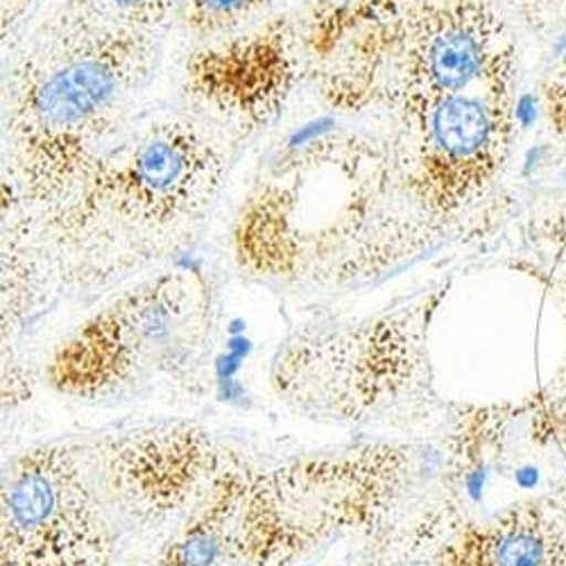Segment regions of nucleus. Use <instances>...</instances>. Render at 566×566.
<instances>
[{
	"mask_svg": "<svg viewBox=\"0 0 566 566\" xmlns=\"http://www.w3.org/2000/svg\"><path fill=\"white\" fill-rule=\"evenodd\" d=\"M39 3V0H3L0 3V14H3V39L8 41L14 30L21 25V21L32 12V8Z\"/></svg>",
	"mask_w": 566,
	"mask_h": 566,
	"instance_id": "f3484780",
	"label": "nucleus"
},
{
	"mask_svg": "<svg viewBox=\"0 0 566 566\" xmlns=\"http://www.w3.org/2000/svg\"><path fill=\"white\" fill-rule=\"evenodd\" d=\"M227 144L198 114L153 120L114 136L73 191L36 218L62 248L166 239L213 202L229 170Z\"/></svg>",
	"mask_w": 566,
	"mask_h": 566,
	"instance_id": "7ed1b4c3",
	"label": "nucleus"
},
{
	"mask_svg": "<svg viewBox=\"0 0 566 566\" xmlns=\"http://www.w3.org/2000/svg\"><path fill=\"white\" fill-rule=\"evenodd\" d=\"M157 34L43 25L10 75L8 191L34 216L57 207L116 136Z\"/></svg>",
	"mask_w": 566,
	"mask_h": 566,
	"instance_id": "f03ea898",
	"label": "nucleus"
},
{
	"mask_svg": "<svg viewBox=\"0 0 566 566\" xmlns=\"http://www.w3.org/2000/svg\"><path fill=\"white\" fill-rule=\"evenodd\" d=\"M408 220L392 140L332 132L283 153L254 184L233 224L241 265L263 276H291L311 256L371 259L408 250Z\"/></svg>",
	"mask_w": 566,
	"mask_h": 566,
	"instance_id": "f257e3e1",
	"label": "nucleus"
},
{
	"mask_svg": "<svg viewBox=\"0 0 566 566\" xmlns=\"http://www.w3.org/2000/svg\"><path fill=\"white\" fill-rule=\"evenodd\" d=\"M440 566H566V510L526 503L467 526L442 548Z\"/></svg>",
	"mask_w": 566,
	"mask_h": 566,
	"instance_id": "f8f14e48",
	"label": "nucleus"
},
{
	"mask_svg": "<svg viewBox=\"0 0 566 566\" xmlns=\"http://www.w3.org/2000/svg\"><path fill=\"white\" fill-rule=\"evenodd\" d=\"M507 82L458 93L397 123L392 148L408 220L451 218L483 193L507 144Z\"/></svg>",
	"mask_w": 566,
	"mask_h": 566,
	"instance_id": "6e6552de",
	"label": "nucleus"
},
{
	"mask_svg": "<svg viewBox=\"0 0 566 566\" xmlns=\"http://www.w3.org/2000/svg\"><path fill=\"white\" fill-rule=\"evenodd\" d=\"M177 10H181V0H66L43 25L159 34Z\"/></svg>",
	"mask_w": 566,
	"mask_h": 566,
	"instance_id": "2eb2a0df",
	"label": "nucleus"
},
{
	"mask_svg": "<svg viewBox=\"0 0 566 566\" xmlns=\"http://www.w3.org/2000/svg\"><path fill=\"white\" fill-rule=\"evenodd\" d=\"M86 451L107 503L146 526L205 496L227 469L218 442L191 423L109 436Z\"/></svg>",
	"mask_w": 566,
	"mask_h": 566,
	"instance_id": "9b49d317",
	"label": "nucleus"
},
{
	"mask_svg": "<svg viewBox=\"0 0 566 566\" xmlns=\"http://www.w3.org/2000/svg\"><path fill=\"white\" fill-rule=\"evenodd\" d=\"M410 449L367 444L283 462L248 476L231 557L248 566H289L313 548L379 526L399 501Z\"/></svg>",
	"mask_w": 566,
	"mask_h": 566,
	"instance_id": "39448f33",
	"label": "nucleus"
},
{
	"mask_svg": "<svg viewBox=\"0 0 566 566\" xmlns=\"http://www.w3.org/2000/svg\"><path fill=\"white\" fill-rule=\"evenodd\" d=\"M304 39L274 17L211 39L184 66V96L200 118L231 138L268 129L286 109L302 75Z\"/></svg>",
	"mask_w": 566,
	"mask_h": 566,
	"instance_id": "9d476101",
	"label": "nucleus"
},
{
	"mask_svg": "<svg viewBox=\"0 0 566 566\" xmlns=\"http://www.w3.org/2000/svg\"><path fill=\"white\" fill-rule=\"evenodd\" d=\"M250 471L227 467L181 533L164 551L159 566H227L233 526L239 516Z\"/></svg>",
	"mask_w": 566,
	"mask_h": 566,
	"instance_id": "ddd939ff",
	"label": "nucleus"
},
{
	"mask_svg": "<svg viewBox=\"0 0 566 566\" xmlns=\"http://www.w3.org/2000/svg\"><path fill=\"white\" fill-rule=\"evenodd\" d=\"M200 291L186 274H159L88 317L60 345L51 386L75 399L116 397L172 358L193 326Z\"/></svg>",
	"mask_w": 566,
	"mask_h": 566,
	"instance_id": "1a4fd4ad",
	"label": "nucleus"
},
{
	"mask_svg": "<svg viewBox=\"0 0 566 566\" xmlns=\"http://www.w3.org/2000/svg\"><path fill=\"white\" fill-rule=\"evenodd\" d=\"M270 0H181V21L200 39H220L248 28Z\"/></svg>",
	"mask_w": 566,
	"mask_h": 566,
	"instance_id": "dca6fc26",
	"label": "nucleus"
},
{
	"mask_svg": "<svg viewBox=\"0 0 566 566\" xmlns=\"http://www.w3.org/2000/svg\"><path fill=\"white\" fill-rule=\"evenodd\" d=\"M421 369V336L408 311L295 336L274 360L279 395L308 412L358 421L401 401Z\"/></svg>",
	"mask_w": 566,
	"mask_h": 566,
	"instance_id": "0eeeda50",
	"label": "nucleus"
},
{
	"mask_svg": "<svg viewBox=\"0 0 566 566\" xmlns=\"http://www.w3.org/2000/svg\"><path fill=\"white\" fill-rule=\"evenodd\" d=\"M503 23L485 0H421L354 36L326 62L334 109H388L397 123L481 84L510 77Z\"/></svg>",
	"mask_w": 566,
	"mask_h": 566,
	"instance_id": "20e7f679",
	"label": "nucleus"
},
{
	"mask_svg": "<svg viewBox=\"0 0 566 566\" xmlns=\"http://www.w3.org/2000/svg\"><path fill=\"white\" fill-rule=\"evenodd\" d=\"M421 0H313L304 23L306 55L326 64L365 30L412 10Z\"/></svg>",
	"mask_w": 566,
	"mask_h": 566,
	"instance_id": "4468645a",
	"label": "nucleus"
},
{
	"mask_svg": "<svg viewBox=\"0 0 566 566\" xmlns=\"http://www.w3.org/2000/svg\"><path fill=\"white\" fill-rule=\"evenodd\" d=\"M116 533L88 451L43 444L17 458L0 496V566H112Z\"/></svg>",
	"mask_w": 566,
	"mask_h": 566,
	"instance_id": "423d86ee",
	"label": "nucleus"
}]
</instances>
